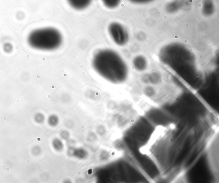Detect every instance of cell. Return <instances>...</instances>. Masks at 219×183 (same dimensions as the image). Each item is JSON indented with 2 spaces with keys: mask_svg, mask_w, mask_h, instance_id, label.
<instances>
[{
  "mask_svg": "<svg viewBox=\"0 0 219 183\" xmlns=\"http://www.w3.org/2000/svg\"><path fill=\"white\" fill-rule=\"evenodd\" d=\"M179 123L155 127L145 143L139 147L140 154L150 159L160 175L173 167L189 137Z\"/></svg>",
  "mask_w": 219,
  "mask_h": 183,
  "instance_id": "obj_1",
  "label": "cell"
},
{
  "mask_svg": "<svg viewBox=\"0 0 219 183\" xmlns=\"http://www.w3.org/2000/svg\"><path fill=\"white\" fill-rule=\"evenodd\" d=\"M93 69L105 79L114 83L124 82L128 70L124 60L115 51L105 49L98 51L92 60Z\"/></svg>",
  "mask_w": 219,
  "mask_h": 183,
  "instance_id": "obj_2",
  "label": "cell"
},
{
  "mask_svg": "<svg viewBox=\"0 0 219 183\" xmlns=\"http://www.w3.org/2000/svg\"><path fill=\"white\" fill-rule=\"evenodd\" d=\"M27 42L31 47L36 49L54 51L61 46L63 37L60 32L55 28H40L30 33Z\"/></svg>",
  "mask_w": 219,
  "mask_h": 183,
  "instance_id": "obj_3",
  "label": "cell"
},
{
  "mask_svg": "<svg viewBox=\"0 0 219 183\" xmlns=\"http://www.w3.org/2000/svg\"><path fill=\"white\" fill-rule=\"evenodd\" d=\"M142 118L153 128L159 126H168L179 122L173 115L154 108L149 109L144 112Z\"/></svg>",
  "mask_w": 219,
  "mask_h": 183,
  "instance_id": "obj_4",
  "label": "cell"
},
{
  "mask_svg": "<svg viewBox=\"0 0 219 183\" xmlns=\"http://www.w3.org/2000/svg\"><path fill=\"white\" fill-rule=\"evenodd\" d=\"M218 135L213 139L206 150L207 152L209 167L215 178L219 177Z\"/></svg>",
  "mask_w": 219,
  "mask_h": 183,
  "instance_id": "obj_5",
  "label": "cell"
},
{
  "mask_svg": "<svg viewBox=\"0 0 219 183\" xmlns=\"http://www.w3.org/2000/svg\"><path fill=\"white\" fill-rule=\"evenodd\" d=\"M108 31L113 41L119 46H124L128 42V32L125 27L119 23H111L108 26Z\"/></svg>",
  "mask_w": 219,
  "mask_h": 183,
  "instance_id": "obj_6",
  "label": "cell"
},
{
  "mask_svg": "<svg viewBox=\"0 0 219 183\" xmlns=\"http://www.w3.org/2000/svg\"><path fill=\"white\" fill-rule=\"evenodd\" d=\"M92 0H67L68 4L73 8L77 11H82L88 7Z\"/></svg>",
  "mask_w": 219,
  "mask_h": 183,
  "instance_id": "obj_7",
  "label": "cell"
},
{
  "mask_svg": "<svg viewBox=\"0 0 219 183\" xmlns=\"http://www.w3.org/2000/svg\"><path fill=\"white\" fill-rule=\"evenodd\" d=\"M203 12L205 16H209L214 13L215 6L212 0H204L203 3Z\"/></svg>",
  "mask_w": 219,
  "mask_h": 183,
  "instance_id": "obj_8",
  "label": "cell"
},
{
  "mask_svg": "<svg viewBox=\"0 0 219 183\" xmlns=\"http://www.w3.org/2000/svg\"><path fill=\"white\" fill-rule=\"evenodd\" d=\"M133 65L134 68L138 71H143L147 68V62L143 56H139L133 60Z\"/></svg>",
  "mask_w": 219,
  "mask_h": 183,
  "instance_id": "obj_9",
  "label": "cell"
},
{
  "mask_svg": "<svg viewBox=\"0 0 219 183\" xmlns=\"http://www.w3.org/2000/svg\"><path fill=\"white\" fill-rule=\"evenodd\" d=\"M106 7L109 9L117 7L120 3L121 0H101Z\"/></svg>",
  "mask_w": 219,
  "mask_h": 183,
  "instance_id": "obj_10",
  "label": "cell"
},
{
  "mask_svg": "<svg viewBox=\"0 0 219 183\" xmlns=\"http://www.w3.org/2000/svg\"><path fill=\"white\" fill-rule=\"evenodd\" d=\"M166 8L167 12L173 13L179 10L180 8V4L178 1H175L168 4Z\"/></svg>",
  "mask_w": 219,
  "mask_h": 183,
  "instance_id": "obj_11",
  "label": "cell"
},
{
  "mask_svg": "<svg viewBox=\"0 0 219 183\" xmlns=\"http://www.w3.org/2000/svg\"><path fill=\"white\" fill-rule=\"evenodd\" d=\"M129 1L130 2L136 4H145V3L151 2L153 0H129Z\"/></svg>",
  "mask_w": 219,
  "mask_h": 183,
  "instance_id": "obj_12",
  "label": "cell"
}]
</instances>
